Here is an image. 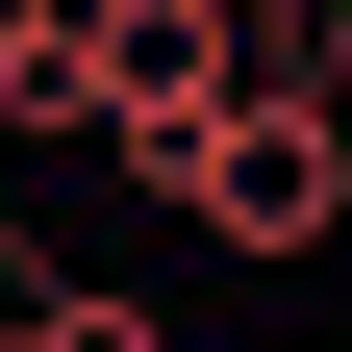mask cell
Masks as SVG:
<instances>
[{
	"label": "cell",
	"instance_id": "6da1fadb",
	"mask_svg": "<svg viewBox=\"0 0 352 352\" xmlns=\"http://www.w3.org/2000/svg\"><path fill=\"white\" fill-rule=\"evenodd\" d=\"M176 227L252 252V277H302V252L352 227V101H327V76H252V101L201 126V176H176Z\"/></svg>",
	"mask_w": 352,
	"mask_h": 352
},
{
	"label": "cell",
	"instance_id": "3957f363",
	"mask_svg": "<svg viewBox=\"0 0 352 352\" xmlns=\"http://www.w3.org/2000/svg\"><path fill=\"white\" fill-rule=\"evenodd\" d=\"M25 352H151V302H101V277H51V302H25Z\"/></svg>",
	"mask_w": 352,
	"mask_h": 352
},
{
	"label": "cell",
	"instance_id": "7a4b0ae2",
	"mask_svg": "<svg viewBox=\"0 0 352 352\" xmlns=\"http://www.w3.org/2000/svg\"><path fill=\"white\" fill-rule=\"evenodd\" d=\"M76 51H101V151L176 201V176H201V126L252 101V0H76Z\"/></svg>",
	"mask_w": 352,
	"mask_h": 352
}]
</instances>
